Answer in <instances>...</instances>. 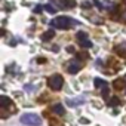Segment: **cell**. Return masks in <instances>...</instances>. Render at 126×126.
<instances>
[{
    "instance_id": "8992f818",
    "label": "cell",
    "mask_w": 126,
    "mask_h": 126,
    "mask_svg": "<svg viewBox=\"0 0 126 126\" xmlns=\"http://www.w3.org/2000/svg\"><path fill=\"white\" fill-rule=\"evenodd\" d=\"M86 102V96H79V98H74V99H67V104L71 105V107H77L80 104Z\"/></svg>"
},
{
    "instance_id": "ffe728a7",
    "label": "cell",
    "mask_w": 126,
    "mask_h": 126,
    "mask_svg": "<svg viewBox=\"0 0 126 126\" xmlns=\"http://www.w3.org/2000/svg\"><path fill=\"white\" fill-rule=\"evenodd\" d=\"M123 80H125V82H126V76H125V77H123Z\"/></svg>"
},
{
    "instance_id": "3957f363",
    "label": "cell",
    "mask_w": 126,
    "mask_h": 126,
    "mask_svg": "<svg viewBox=\"0 0 126 126\" xmlns=\"http://www.w3.org/2000/svg\"><path fill=\"white\" fill-rule=\"evenodd\" d=\"M47 85L52 91H61L62 89V85H64V79L59 74H53L47 79Z\"/></svg>"
},
{
    "instance_id": "ba28073f",
    "label": "cell",
    "mask_w": 126,
    "mask_h": 126,
    "mask_svg": "<svg viewBox=\"0 0 126 126\" xmlns=\"http://www.w3.org/2000/svg\"><path fill=\"white\" fill-rule=\"evenodd\" d=\"M52 110H53V113L58 114V116H64V114H65V108L62 107V104H59V102L53 104V105H52Z\"/></svg>"
},
{
    "instance_id": "8fae6325",
    "label": "cell",
    "mask_w": 126,
    "mask_h": 126,
    "mask_svg": "<svg viewBox=\"0 0 126 126\" xmlns=\"http://www.w3.org/2000/svg\"><path fill=\"white\" fill-rule=\"evenodd\" d=\"M79 43H80V46H83V47H92V42L89 40V39H82V40H79Z\"/></svg>"
},
{
    "instance_id": "7c38bea8",
    "label": "cell",
    "mask_w": 126,
    "mask_h": 126,
    "mask_svg": "<svg viewBox=\"0 0 126 126\" xmlns=\"http://www.w3.org/2000/svg\"><path fill=\"white\" fill-rule=\"evenodd\" d=\"M107 104H108L110 107H114V105H119V104H120V99H119L117 96H113V98H110V99L107 101Z\"/></svg>"
},
{
    "instance_id": "d6986e66",
    "label": "cell",
    "mask_w": 126,
    "mask_h": 126,
    "mask_svg": "<svg viewBox=\"0 0 126 126\" xmlns=\"http://www.w3.org/2000/svg\"><path fill=\"white\" fill-rule=\"evenodd\" d=\"M122 19L126 22V12H123V14H122Z\"/></svg>"
},
{
    "instance_id": "9c48e42d",
    "label": "cell",
    "mask_w": 126,
    "mask_h": 126,
    "mask_svg": "<svg viewBox=\"0 0 126 126\" xmlns=\"http://www.w3.org/2000/svg\"><path fill=\"white\" fill-rule=\"evenodd\" d=\"M9 105H12V99L11 98H8L6 95L0 96V107H2V108H8Z\"/></svg>"
},
{
    "instance_id": "5bb4252c",
    "label": "cell",
    "mask_w": 126,
    "mask_h": 126,
    "mask_svg": "<svg viewBox=\"0 0 126 126\" xmlns=\"http://www.w3.org/2000/svg\"><path fill=\"white\" fill-rule=\"evenodd\" d=\"M82 39H88V33L79 31V33H77V40H82Z\"/></svg>"
},
{
    "instance_id": "2e32d148",
    "label": "cell",
    "mask_w": 126,
    "mask_h": 126,
    "mask_svg": "<svg viewBox=\"0 0 126 126\" xmlns=\"http://www.w3.org/2000/svg\"><path fill=\"white\" fill-rule=\"evenodd\" d=\"M67 52H68V53H74V52H76L74 46H67Z\"/></svg>"
},
{
    "instance_id": "6da1fadb",
    "label": "cell",
    "mask_w": 126,
    "mask_h": 126,
    "mask_svg": "<svg viewBox=\"0 0 126 126\" xmlns=\"http://www.w3.org/2000/svg\"><path fill=\"white\" fill-rule=\"evenodd\" d=\"M49 24L55 28H59V30H67V28H70L71 25H74L77 22L74 19L68 18V16H58V18H53Z\"/></svg>"
},
{
    "instance_id": "7a4b0ae2",
    "label": "cell",
    "mask_w": 126,
    "mask_h": 126,
    "mask_svg": "<svg viewBox=\"0 0 126 126\" xmlns=\"http://www.w3.org/2000/svg\"><path fill=\"white\" fill-rule=\"evenodd\" d=\"M21 123L27 125V126H40L42 125V119L34 114V113H25L21 116Z\"/></svg>"
},
{
    "instance_id": "52a82bcc",
    "label": "cell",
    "mask_w": 126,
    "mask_h": 126,
    "mask_svg": "<svg viewBox=\"0 0 126 126\" xmlns=\"http://www.w3.org/2000/svg\"><path fill=\"white\" fill-rule=\"evenodd\" d=\"M99 3H101V9H114L116 8V2L114 0H99Z\"/></svg>"
},
{
    "instance_id": "30bf717a",
    "label": "cell",
    "mask_w": 126,
    "mask_h": 126,
    "mask_svg": "<svg viewBox=\"0 0 126 126\" xmlns=\"http://www.w3.org/2000/svg\"><path fill=\"white\" fill-rule=\"evenodd\" d=\"M53 36H55V31H53V30H49V31H45V33H43V36H42V40H43V42H47V40H52V39H53Z\"/></svg>"
},
{
    "instance_id": "4fadbf2b",
    "label": "cell",
    "mask_w": 126,
    "mask_h": 126,
    "mask_svg": "<svg viewBox=\"0 0 126 126\" xmlns=\"http://www.w3.org/2000/svg\"><path fill=\"white\" fill-rule=\"evenodd\" d=\"M45 11H46L47 14H50V15L56 14V9H55V8H53L52 5H49V3H47V5H45Z\"/></svg>"
},
{
    "instance_id": "5b68a950",
    "label": "cell",
    "mask_w": 126,
    "mask_h": 126,
    "mask_svg": "<svg viewBox=\"0 0 126 126\" xmlns=\"http://www.w3.org/2000/svg\"><path fill=\"white\" fill-rule=\"evenodd\" d=\"M82 67H83V64H82V61H79V59H73L70 64H68V73L70 74H77L80 70H82Z\"/></svg>"
},
{
    "instance_id": "277c9868",
    "label": "cell",
    "mask_w": 126,
    "mask_h": 126,
    "mask_svg": "<svg viewBox=\"0 0 126 126\" xmlns=\"http://www.w3.org/2000/svg\"><path fill=\"white\" fill-rule=\"evenodd\" d=\"M94 85H95L96 89L101 91V94H102L105 98L108 96V85H107V82H104L102 79H95V80H94Z\"/></svg>"
},
{
    "instance_id": "e0dca14e",
    "label": "cell",
    "mask_w": 126,
    "mask_h": 126,
    "mask_svg": "<svg viewBox=\"0 0 126 126\" xmlns=\"http://www.w3.org/2000/svg\"><path fill=\"white\" fill-rule=\"evenodd\" d=\"M40 11H42V6H36V8H34V12H36V14H40Z\"/></svg>"
},
{
    "instance_id": "9a60e30c",
    "label": "cell",
    "mask_w": 126,
    "mask_h": 126,
    "mask_svg": "<svg viewBox=\"0 0 126 126\" xmlns=\"http://www.w3.org/2000/svg\"><path fill=\"white\" fill-rule=\"evenodd\" d=\"M91 6H92V3H91V2H83V3H82V8H85V9L91 8Z\"/></svg>"
},
{
    "instance_id": "ac0fdd59",
    "label": "cell",
    "mask_w": 126,
    "mask_h": 126,
    "mask_svg": "<svg viewBox=\"0 0 126 126\" xmlns=\"http://www.w3.org/2000/svg\"><path fill=\"white\" fill-rule=\"evenodd\" d=\"M80 123H82V125H83V123H85V125H88V123H89V120H86V119H80Z\"/></svg>"
}]
</instances>
